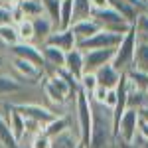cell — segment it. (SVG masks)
<instances>
[{
  "mask_svg": "<svg viewBox=\"0 0 148 148\" xmlns=\"http://www.w3.org/2000/svg\"><path fill=\"white\" fill-rule=\"evenodd\" d=\"M91 114H93L91 138H89V144L85 148H116L113 113L107 107L97 105V103L91 101Z\"/></svg>",
  "mask_w": 148,
  "mask_h": 148,
  "instance_id": "obj_1",
  "label": "cell"
},
{
  "mask_svg": "<svg viewBox=\"0 0 148 148\" xmlns=\"http://www.w3.org/2000/svg\"><path fill=\"white\" fill-rule=\"evenodd\" d=\"M59 2H61V0H59Z\"/></svg>",
  "mask_w": 148,
  "mask_h": 148,
  "instance_id": "obj_40",
  "label": "cell"
},
{
  "mask_svg": "<svg viewBox=\"0 0 148 148\" xmlns=\"http://www.w3.org/2000/svg\"><path fill=\"white\" fill-rule=\"evenodd\" d=\"M140 2L144 4V8H146V10H148V0H140Z\"/></svg>",
  "mask_w": 148,
  "mask_h": 148,
  "instance_id": "obj_37",
  "label": "cell"
},
{
  "mask_svg": "<svg viewBox=\"0 0 148 148\" xmlns=\"http://www.w3.org/2000/svg\"><path fill=\"white\" fill-rule=\"evenodd\" d=\"M73 114H75V126L77 134L83 146L89 144L91 138V126H93V114H91V101L83 91H77L75 105H73Z\"/></svg>",
  "mask_w": 148,
  "mask_h": 148,
  "instance_id": "obj_2",
  "label": "cell"
},
{
  "mask_svg": "<svg viewBox=\"0 0 148 148\" xmlns=\"http://www.w3.org/2000/svg\"><path fill=\"white\" fill-rule=\"evenodd\" d=\"M73 24V0H61L59 2V28L57 30H69Z\"/></svg>",
  "mask_w": 148,
  "mask_h": 148,
  "instance_id": "obj_19",
  "label": "cell"
},
{
  "mask_svg": "<svg viewBox=\"0 0 148 148\" xmlns=\"http://www.w3.org/2000/svg\"><path fill=\"white\" fill-rule=\"evenodd\" d=\"M0 42L6 47L20 44L18 34H16V26H12V24H2V26H0Z\"/></svg>",
  "mask_w": 148,
  "mask_h": 148,
  "instance_id": "obj_26",
  "label": "cell"
},
{
  "mask_svg": "<svg viewBox=\"0 0 148 148\" xmlns=\"http://www.w3.org/2000/svg\"><path fill=\"white\" fill-rule=\"evenodd\" d=\"M0 148H20L18 140L14 138L8 123L0 116Z\"/></svg>",
  "mask_w": 148,
  "mask_h": 148,
  "instance_id": "obj_22",
  "label": "cell"
},
{
  "mask_svg": "<svg viewBox=\"0 0 148 148\" xmlns=\"http://www.w3.org/2000/svg\"><path fill=\"white\" fill-rule=\"evenodd\" d=\"M46 16L56 24V28H59V0H42Z\"/></svg>",
  "mask_w": 148,
  "mask_h": 148,
  "instance_id": "obj_28",
  "label": "cell"
},
{
  "mask_svg": "<svg viewBox=\"0 0 148 148\" xmlns=\"http://www.w3.org/2000/svg\"><path fill=\"white\" fill-rule=\"evenodd\" d=\"M136 32H134V28H130L125 36H123V40H121V44L116 46L114 49V57H113V67L116 71H121V73H125L126 69L132 67V59H134V49H136Z\"/></svg>",
  "mask_w": 148,
  "mask_h": 148,
  "instance_id": "obj_4",
  "label": "cell"
},
{
  "mask_svg": "<svg viewBox=\"0 0 148 148\" xmlns=\"http://www.w3.org/2000/svg\"><path fill=\"white\" fill-rule=\"evenodd\" d=\"M16 4H18V8L22 10L26 20H36V18L46 16V10H44L42 0H18Z\"/></svg>",
  "mask_w": 148,
  "mask_h": 148,
  "instance_id": "obj_17",
  "label": "cell"
},
{
  "mask_svg": "<svg viewBox=\"0 0 148 148\" xmlns=\"http://www.w3.org/2000/svg\"><path fill=\"white\" fill-rule=\"evenodd\" d=\"M93 18V8L89 0H73V22Z\"/></svg>",
  "mask_w": 148,
  "mask_h": 148,
  "instance_id": "obj_23",
  "label": "cell"
},
{
  "mask_svg": "<svg viewBox=\"0 0 148 148\" xmlns=\"http://www.w3.org/2000/svg\"><path fill=\"white\" fill-rule=\"evenodd\" d=\"M6 56L8 57H18V59H24V61H30L44 71V57H42V51L36 44H16V46H10L6 49Z\"/></svg>",
  "mask_w": 148,
  "mask_h": 148,
  "instance_id": "obj_8",
  "label": "cell"
},
{
  "mask_svg": "<svg viewBox=\"0 0 148 148\" xmlns=\"http://www.w3.org/2000/svg\"><path fill=\"white\" fill-rule=\"evenodd\" d=\"M114 49H89V51H83L85 53V71L95 73L103 65L111 63L113 57H114Z\"/></svg>",
  "mask_w": 148,
  "mask_h": 148,
  "instance_id": "obj_10",
  "label": "cell"
},
{
  "mask_svg": "<svg viewBox=\"0 0 148 148\" xmlns=\"http://www.w3.org/2000/svg\"><path fill=\"white\" fill-rule=\"evenodd\" d=\"M99 30H101V26L95 22L93 18H89V20H79V22L71 24V32H73V36H75L77 44L85 42V40H89V38L95 36Z\"/></svg>",
  "mask_w": 148,
  "mask_h": 148,
  "instance_id": "obj_15",
  "label": "cell"
},
{
  "mask_svg": "<svg viewBox=\"0 0 148 148\" xmlns=\"http://www.w3.org/2000/svg\"><path fill=\"white\" fill-rule=\"evenodd\" d=\"M6 65H8V57H6V56H0V71L6 67Z\"/></svg>",
  "mask_w": 148,
  "mask_h": 148,
  "instance_id": "obj_36",
  "label": "cell"
},
{
  "mask_svg": "<svg viewBox=\"0 0 148 148\" xmlns=\"http://www.w3.org/2000/svg\"><path fill=\"white\" fill-rule=\"evenodd\" d=\"M12 6H14V4H12ZM12 6L0 4V26H2V24H10V8Z\"/></svg>",
  "mask_w": 148,
  "mask_h": 148,
  "instance_id": "obj_32",
  "label": "cell"
},
{
  "mask_svg": "<svg viewBox=\"0 0 148 148\" xmlns=\"http://www.w3.org/2000/svg\"><path fill=\"white\" fill-rule=\"evenodd\" d=\"M47 46H53L57 49H61V51H71V49H75L77 47V40H75V36L71 32V28L69 30H56L53 34L47 38L46 42Z\"/></svg>",
  "mask_w": 148,
  "mask_h": 148,
  "instance_id": "obj_12",
  "label": "cell"
},
{
  "mask_svg": "<svg viewBox=\"0 0 148 148\" xmlns=\"http://www.w3.org/2000/svg\"><path fill=\"white\" fill-rule=\"evenodd\" d=\"M134 32H136V40L142 44H148V12H140L136 20L132 24Z\"/></svg>",
  "mask_w": 148,
  "mask_h": 148,
  "instance_id": "obj_24",
  "label": "cell"
},
{
  "mask_svg": "<svg viewBox=\"0 0 148 148\" xmlns=\"http://www.w3.org/2000/svg\"><path fill=\"white\" fill-rule=\"evenodd\" d=\"M77 85H79V91H83L87 97H89V95L99 87V83H97V75H95V73H89V71H85V73L81 75V79L77 81Z\"/></svg>",
  "mask_w": 148,
  "mask_h": 148,
  "instance_id": "obj_27",
  "label": "cell"
},
{
  "mask_svg": "<svg viewBox=\"0 0 148 148\" xmlns=\"http://www.w3.org/2000/svg\"><path fill=\"white\" fill-rule=\"evenodd\" d=\"M109 8H113L116 14H121L128 24H134L136 16L140 14V10H138L136 6H132L126 0H109Z\"/></svg>",
  "mask_w": 148,
  "mask_h": 148,
  "instance_id": "obj_16",
  "label": "cell"
},
{
  "mask_svg": "<svg viewBox=\"0 0 148 148\" xmlns=\"http://www.w3.org/2000/svg\"><path fill=\"white\" fill-rule=\"evenodd\" d=\"M138 142L148 144V121H142V119L138 123Z\"/></svg>",
  "mask_w": 148,
  "mask_h": 148,
  "instance_id": "obj_31",
  "label": "cell"
},
{
  "mask_svg": "<svg viewBox=\"0 0 148 148\" xmlns=\"http://www.w3.org/2000/svg\"><path fill=\"white\" fill-rule=\"evenodd\" d=\"M63 69L75 81L81 79V75L85 73V53L81 51L79 47H75V49H71V51L65 53V67Z\"/></svg>",
  "mask_w": 148,
  "mask_h": 148,
  "instance_id": "obj_11",
  "label": "cell"
},
{
  "mask_svg": "<svg viewBox=\"0 0 148 148\" xmlns=\"http://www.w3.org/2000/svg\"><path fill=\"white\" fill-rule=\"evenodd\" d=\"M95 75H97L99 87H105V89H116V85L121 83V77H123V73L116 71L113 67V63L103 65L99 71H95Z\"/></svg>",
  "mask_w": 148,
  "mask_h": 148,
  "instance_id": "obj_14",
  "label": "cell"
},
{
  "mask_svg": "<svg viewBox=\"0 0 148 148\" xmlns=\"http://www.w3.org/2000/svg\"><path fill=\"white\" fill-rule=\"evenodd\" d=\"M89 4H91L93 12H99V10L109 8V0H89Z\"/></svg>",
  "mask_w": 148,
  "mask_h": 148,
  "instance_id": "obj_33",
  "label": "cell"
},
{
  "mask_svg": "<svg viewBox=\"0 0 148 148\" xmlns=\"http://www.w3.org/2000/svg\"><path fill=\"white\" fill-rule=\"evenodd\" d=\"M132 67L138 69V71H142V73H148V44H142V42L136 44Z\"/></svg>",
  "mask_w": 148,
  "mask_h": 148,
  "instance_id": "obj_20",
  "label": "cell"
},
{
  "mask_svg": "<svg viewBox=\"0 0 148 148\" xmlns=\"http://www.w3.org/2000/svg\"><path fill=\"white\" fill-rule=\"evenodd\" d=\"M116 148H140V142H134V144H125V142H116Z\"/></svg>",
  "mask_w": 148,
  "mask_h": 148,
  "instance_id": "obj_34",
  "label": "cell"
},
{
  "mask_svg": "<svg viewBox=\"0 0 148 148\" xmlns=\"http://www.w3.org/2000/svg\"><path fill=\"white\" fill-rule=\"evenodd\" d=\"M116 103H119V99H116V91H114V89H109L107 97H105V105H103V107H107V109L113 113L114 109H116Z\"/></svg>",
  "mask_w": 148,
  "mask_h": 148,
  "instance_id": "obj_30",
  "label": "cell"
},
{
  "mask_svg": "<svg viewBox=\"0 0 148 148\" xmlns=\"http://www.w3.org/2000/svg\"><path fill=\"white\" fill-rule=\"evenodd\" d=\"M79 148H85V146H83V144H81V146H79Z\"/></svg>",
  "mask_w": 148,
  "mask_h": 148,
  "instance_id": "obj_39",
  "label": "cell"
},
{
  "mask_svg": "<svg viewBox=\"0 0 148 148\" xmlns=\"http://www.w3.org/2000/svg\"><path fill=\"white\" fill-rule=\"evenodd\" d=\"M121 40H123V36L107 32V30H99L89 40L77 44V47H79L81 51H89V49H114V47L121 44Z\"/></svg>",
  "mask_w": 148,
  "mask_h": 148,
  "instance_id": "obj_7",
  "label": "cell"
},
{
  "mask_svg": "<svg viewBox=\"0 0 148 148\" xmlns=\"http://www.w3.org/2000/svg\"><path fill=\"white\" fill-rule=\"evenodd\" d=\"M40 51L44 57V75L65 67V51H61L53 46H47V44L40 46Z\"/></svg>",
  "mask_w": 148,
  "mask_h": 148,
  "instance_id": "obj_9",
  "label": "cell"
},
{
  "mask_svg": "<svg viewBox=\"0 0 148 148\" xmlns=\"http://www.w3.org/2000/svg\"><path fill=\"white\" fill-rule=\"evenodd\" d=\"M16 34L22 44H34V24L32 20H22L16 24Z\"/></svg>",
  "mask_w": 148,
  "mask_h": 148,
  "instance_id": "obj_25",
  "label": "cell"
},
{
  "mask_svg": "<svg viewBox=\"0 0 148 148\" xmlns=\"http://www.w3.org/2000/svg\"><path fill=\"white\" fill-rule=\"evenodd\" d=\"M144 93H146V99H148V87H146V91H144Z\"/></svg>",
  "mask_w": 148,
  "mask_h": 148,
  "instance_id": "obj_38",
  "label": "cell"
},
{
  "mask_svg": "<svg viewBox=\"0 0 148 148\" xmlns=\"http://www.w3.org/2000/svg\"><path fill=\"white\" fill-rule=\"evenodd\" d=\"M138 123H140V114L136 109H125V113L121 114V119L114 125L116 142H125V144L138 142Z\"/></svg>",
  "mask_w": 148,
  "mask_h": 148,
  "instance_id": "obj_3",
  "label": "cell"
},
{
  "mask_svg": "<svg viewBox=\"0 0 148 148\" xmlns=\"http://www.w3.org/2000/svg\"><path fill=\"white\" fill-rule=\"evenodd\" d=\"M125 77L128 79L130 85H134L138 91H146L148 87V73H142V71H138V69L130 67L125 71Z\"/></svg>",
  "mask_w": 148,
  "mask_h": 148,
  "instance_id": "obj_21",
  "label": "cell"
},
{
  "mask_svg": "<svg viewBox=\"0 0 148 148\" xmlns=\"http://www.w3.org/2000/svg\"><path fill=\"white\" fill-rule=\"evenodd\" d=\"M107 93H109V89H105V87H97V89L89 95V99H91L93 103H97V105H105V97H107Z\"/></svg>",
  "mask_w": 148,
  "mask_h": 148,
  "instance_id": "obj_29",
  "label": "cell"
},
{
  "mask_svg": "<svg viewBox=\"0 0 148 148\" xmlns=\"http://www.w3.org/2000/svg\"><path fill=\"white\" fill-rule=\"evenodd\" d=\"M32 24H34V44L38 47L44 46L47 42V38L56 32V24L51 22L47 16H42V18H36V20H32Z\"/></svg>",
  "mask_w": 148,
  "mask_h": 148,
  "instance_id": "obj_13",
  "label": "cell"
},
{
  "mask_svg": "<svg viewBox=\"0 0 148 148\" xmlns=\"http://www.w3.org/2000/svg\"><path fill=\"white\" fill-rule=\"evenodd\" d=\"M138 114H140V119H142V121H148V105L144 107V109H140Z\"/></svg>",
  "mask_w": 148,
  "mask_h": 148,
  "instance_id": "obj_35",
  "label": "cell"
},
{
  "mask_svg": "<svg viewBox=\"0 0 148 148\" xmlns=\"http://www.w3.org/2000/svg\"><path fill=\"white\" fill-rule=\"evenodd\" d=\"M18 113L22 114L26 121H34V123H40L44 126L47 125L49 121H53L57 116V113L53 109H49L44 103H24V105H16L14 107Z\"/></svg>",
  "mask_w": 148,
  "mask_h": 148,
  "instance_id": "obj_6",
  "label": "cell"
},
{
  "mask_svg": "<svg viewBox=\"0 0 148 148\" xmlns=\"http://www.w3.org/2000/svg\"><path fill=\"white\" fill-rule=\"evenodd\" d=\"M93 20L101 26V30H107V32H113V34H119V36H125L132 28V24H128L113 8H105V10L93 12Z\"/></svg>",
  "mask_w": 148,
  "mask_h": 148,
  "instance_id": "obj_5",
  "label": "cell"
},
{
  "mask_svg": "<svg viewBox=\"0 0 148 148\" xmlns=\"http://www.w3.org/2000/svg\"><path fill=\"white\" fill-rule=\"evenodd\" d=\"M81 140L77 136V132L73 130H65L63 134L51 138V148H79Z\"/></svg>",
  "mask_w": 148,
  "mask_h": 148,
  "instance_id": "obj_18",
  "label": "cell"
}]
</instances>
